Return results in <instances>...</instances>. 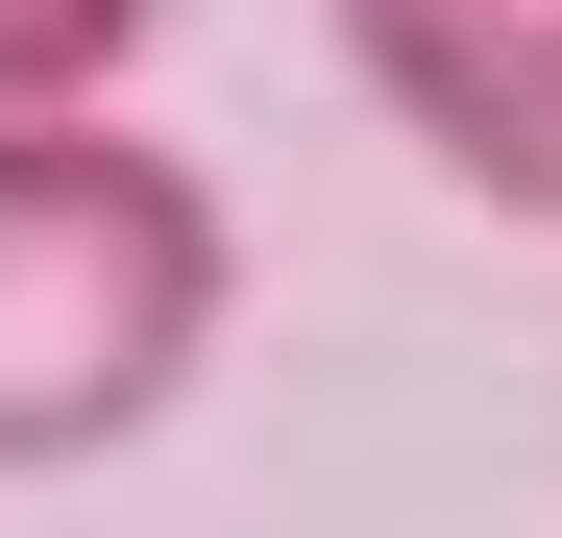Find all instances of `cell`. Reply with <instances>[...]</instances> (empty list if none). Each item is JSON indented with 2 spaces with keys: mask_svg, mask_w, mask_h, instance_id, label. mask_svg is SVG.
<instances>
[{
  "mask_svg": "<svg viewBox=\"0 0 562 538\" xmlns=\"http://www.w3.org/2000/svg\"><path fill=\"white\" fill-rule=\"evenodd\" d=\"M171 0H0V123H123V49Z\"/></svg>",
  "mask_w": 562,
  "mask_h": 538,
  "instance_id": "3",
  "label": "cell"
},
{
  "mask_svg": "<svg viewBox=\"0 0 562 538\" xmlns=\"http://www.w3.org/2000/svg\"><path fill=\"white\" fill-rule=\"evenodd\" d=\"M318 25L416 171H464L490 221H562V0H318Z\"/></svg>",
  "mask_w": 562,
  "mask_h": 538,
  "instance_id": "2",
  "label": "cell"
},
{
  "mask_svg": "<svg viewBox=\"0 0 562 538\" xmlns=\"http://www.w3.org/2000/svg\"><path fill=\"white\" fill-rule=\"evenodd\" d=\"M221 171L147 123H0V466H123L221 368Z\"/></svg>",
  "mask_w": 562,
  "mask_h": 538,
  "instance_id": "1",
  "label": "cell"
}]
</instances>
